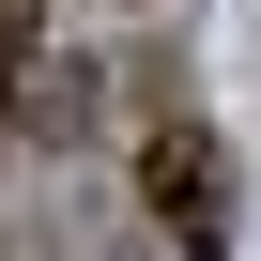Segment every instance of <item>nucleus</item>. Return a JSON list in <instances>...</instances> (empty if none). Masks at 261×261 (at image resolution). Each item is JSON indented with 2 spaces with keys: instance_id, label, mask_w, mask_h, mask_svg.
<instances>
[{
  "instance_id": "nucleus-1",
  "label": "nucleus",
  "mask_w": 261,
  "mask_h": 261,
  "mask_svg": "<svg viewBox=\"0 0 261 261\" xmlns=\"http://www.w3.org/2000/svg\"><path fill=\"white\" fill-rule=\"evenodd\" d=\"M139 185H154V230L169 246H230V169H215L200 123H169V139L139 154Z\"/></svg>"
},
{
  "instance_id": "nucleus-2",
  "label": "nucleus",
  "mask_w": 261,
  "mask_h": 261,
  "mask_svg": "<svg viewBox=\"0 0 261 261\" xmlns=\"http://www.w3.org/2000/svg\"><path fill=\"white\" fill-rule=\"evenodd\" d=\"M0 92H31V0H0Z\"/></svg>"
}]
</instances>
